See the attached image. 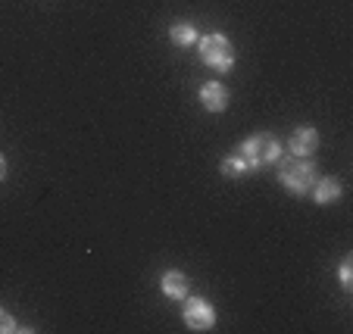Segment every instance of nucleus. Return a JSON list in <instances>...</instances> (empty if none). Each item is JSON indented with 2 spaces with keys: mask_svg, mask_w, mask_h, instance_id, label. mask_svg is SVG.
Masks as SVG:
<instances>
[{
  "mask_svg": "<svg viewBox=\"0 0 353 334\" xmlns=\"http://www.w3.org/2000/svg\"><path fill=\"white\" fill-rule=\"evenodd\" d=\"M10 331H19V325H16V319L7 313V309L0 306V334H10Z\"/></svg>",
  "mask_w": 353,
  "mask_h": 334,
  "instance_id": "obj_12",
  "label": "nucleus"
},
{
  "mask_svg": "<svg viewBox=\"0 0 353 334\" xmlns=\"http://www.w3.org/2000/svg\"><path fill=\"white\" fill-rule=\"evenodd\" d=\"M316 147H319V132H316L313 125L294 128L291 140H288V150H291L294 156H313Z\"/></svg>",
  "mask_w": 353,
  "mask_h": 334,
  "instance_id": "obj_5",
  "label": "nucleus"
},
{
  "mask_svg": "<svg viewBox=\"0 0 353 334\" xmlns=\"http://www.w3.org/2000/svg\"><path fill=\"white\" fill-rule=\"evenodd\" d=\"M200 103H203V109H210V113L228 109V87L222 85V81H203V87H200Z\"/></svg>",
  "mask_w": 353,
  "mask_h": 334,
  "instance_id": "obj_6",
  "label": "nucleus"
},
{
  "mask_svg": "<svg viewBox=\"0 0 353 334\" xmlns=\"http://www.w3.org/2000/svg\"><path fill=\"white\" fill-rule=\"evenodd\" d=\"M353 262H350V256H347L344 262H341V269H338V278H341V288L344 291H350L353 288Z\"/></svg>",
  "mask_w": 353,
  "mask_h": 334,
  "instance_id": "obj_11",
  "label": "nucleus"
},
{
  "mask_svg": "<svg viewBox=\"0 0 353 334\" xmlns=\"http://www.w3.org/2000/svg\"><path fill=\"white\" fill-rule=\"evenodd\" d=\"M7 178V160H3V154H0V181Z\"/></svg>",
  "mask_w": 353,
  "mask_h": 334,
  "instance_id": "obj_13",
  "label": "nucleus"
},
{
  "mask_svg": "<svg viewBox=\"0 0 353 334\" xmlns=\"http://www.w3.org/2000/svg\"><path fill=\"white\" fill-rule=\"evenodd\" d=\"M238 154L244 156L247 169H266V166H275V163L281 160V144H279L275 134L256 132V134H250V138L241 140Z\"/></svg>",
  "mask_w": 353,
  "mask_h": 334,
  "instance_id": "obj_1",
  "label": "nucleus"
},
{
  "mask_svg": "<svg viewBox=\"0 0 353 334\" xmlns=\"http://www.w3.org/2000/svg\"><path fill=\"white\" fill-rule=\"evenodd\" d=\"M200 60H203V66H210L213 72H219V75L232 72V66H234L232 41H228L225 34H219V32L203 34V38H200Z\"/></svg>",
  "mask_w": 353,
  "mask_h": 334,
  "instance_id": "obj_3",
  "label": "nucleus"
},
{
  "mask_svg": "<svg viewBox=\"0 0 353 334\" xmlns=\"http://www.w3.org/2000/svg\"><path fill=\"white\" fill-rule=\"evenodd\" d=\"M316 163H310L307 156H288L279 163V181L291 191V194H310V187L316 185Z\"/></svg>",
  "mask_w": 353,
  "mask_h": 334,
  "instance_id": "obj_2",
  "label": "nucleus"
},
{
  "mask_svg": "<svg viewBox=\"0 0 353 334\" xmlns=\"http://www.w3.org/2000/svg\"><path fill=\"white\" fill-rule=\"evenodd\" d=\"M169 41L175 47H191L197 44V28L191 22H175V25H169Z\"/></svg>",
  "mask_w": 353,
  "mask_h": 334,
  "instance_id": "obj_9",
  "label": "nucleus"
},
{
  "mask_svg": "<svg viewBox=\"0 0 353 334\" xmlns=\"http://www.w3.org/2000/svg\"><path fill=\"white\" fill-rule=\"evenodd\" d=\"M185 325L191 328V331H210V328L216 325L213 303L203 300V297H191V300L185 297Z\"/></svg>",
  "mask_w": 353,
  "mask_h": 334,
  "instance_id": "obj_4",
  "label": "nucleus"
},
{
  "mask_svg": "<svg viewBox=\"0 0 353 334\" xmlns=\"http://www.w3.org/2000/svg\"><path fill=\"white\" fill-rule=\"evenodd\" d=\"M247 172H250V169H247L244 156H241L238 150H234L232 156H225V160H222V175H225V178H241V175H247Z\"/></svg>",
  "mask_w": 353,
  "mask_h": 334,
  "instance_id": "obj_10",
  "label": "nucleus"
},
{
  "mask_svg": "<svg viewBox=\"0 0 353 334\" xmlns=\"http://www.w3.org/2000/svg\"><path fill=\"white\" fill-rule=\"evenodd\" d=\"M160 288H163V294H166L169 300H185L188 297V275L179 272V269H169V272L163 275Z\"/></svg>",
  "mask_w": 353,
  "mask_h": 334,
  "instance_id": "obj_8",
  "label": "nucleus"
},
{
  "mask_svg": "<svg viewBox=\"0 0 353 334\" xmlns=\"http://www.w3.org/2000/svg\"><path fill=\"white\" fill-rule=\"evenodd\" d=\"M313 191V200L319 203V207H328V203H338L341 194H344V187H341L338 178H332V175H325V178H316V185L310 187Z\"/></svg>",
  "mask_w": 353,
  "mask_h": 334,
  "instance_id": "obj_7",
  "label": "nucleus"
}]
</instances>
